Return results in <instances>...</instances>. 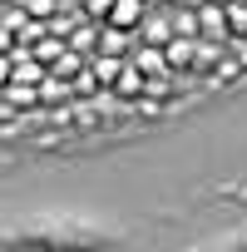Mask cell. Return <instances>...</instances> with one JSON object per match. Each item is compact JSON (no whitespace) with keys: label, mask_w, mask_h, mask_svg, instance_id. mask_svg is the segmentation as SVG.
<instances>
[{"label":"cell","mask_w":247,"mask_h":252,"mask_svg":"<svg viewBox=\"0 0 247 252\" xmlns=\"http://www.w3.org/2000/svg\"><path fill=\"white\" fill-rule=\"evenodd\" d=\"M149 15H144V0H119V5L109 10V25H124V30H134V25H144Z\"/></svg>","instance_id":"1"},{"label":"cell","mask_w":247,"mask_h":252,"mask_svg":"<svg viewBox=\"0 0 247 252\" xmlns=\"http://www.w3.org/2000/svg\"><path fill=\"white\" fill-rule=\"evenodd\" d=\"M188 60H198V45H188V40H173V45H168V64H173V69H193Z\"/></svg>","instance_id":"2"},{"label":"cell","mask_w":247,"mask_h":252,"mask_svg":"<svg viewBox=\"0 0 247 252\" xmlns=\"http://www.w3.org/2000/svg\"><path fill=\"white\" fill-rule=\"evenodd\" d=\"M144 40L168 50V45H173V30H168V20H144Z\"/></svg>","instance_id":"3"},{"label":"cell","mask_w":247,"mask_h":252,"mask_svg":"<svg viewBox=\"0 0 247 252\" xmlns=\"http://www.w3.org/2000/svg\"><path fill=\"white\" fill-rule=\"evenodd\" d=\"M104 55H119V50H129V30H124V25H114V30H104Z\"/></svg>","instance_id":"4"},{"label":"cell","mask_w":247,"mask_h":252,"mask_svg":"<svg viewBox=\"0 0 247 252\" xmlns=\"http://www.w3.org/2000/svg\"><path fill=\"white\" fill-rule=\"evenodd\" d=\"M227 30H232V35H247V0L227 5Z\"/></svg>","instance_id":"5"},{"label":"cell","mask_w":247,"mask_h":252,"mask_svg":"<svg viewBox=\"0 0 247 252\" xmlns=\"http://www.w3.org/2000/svg\"><path fill=\"white\" fill-rule=\"evenodd\" d=\"M139 74H144V69H139V64H124V74H119V79H114V84H119V94H134V89H139V84H144V79H139Z\"/></svg>","instance_id":"6"},{"label":"cell","mask_w":247,"mask_h":252,"mask_svg":"<svg viewBox=\"0 0 247 252\" xmlns=\"http://www.w3.org/2000/svg\"><path fill=\"white\" fill-rule=\"evenodd\" d=\"M222 20H227V10H203V25H208V35H232Z\"/></svg>","instance_id":"7"},{"label":"cell","mask_w":247,"mask_h":252,"mask_svg":"<svg viewBox=\"0 0 247 252\" xmlns=\"http://www.w3.org/2000/svg\"><path fill=\"white\" fill-rule=\"evenodd\" d=\"M114 5H119V0H84V10H89V15H104V10H114Z\"/></svg>","instance_id":"8"}]
</instances>
